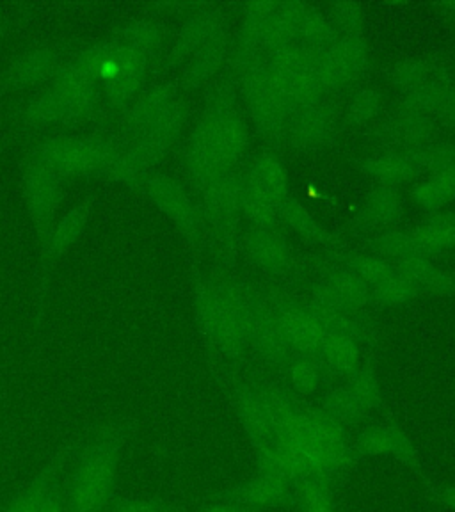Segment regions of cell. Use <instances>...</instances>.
I'll return each mask as SVG.
<instances>
[{
	"instance_id": "6da1fadb",
	"label": "cell",
	"mask_w": 455,
	"mask_h": 512,
	"mask_svg": "<svg viewBox=\"0 0 455 512\" xmlns=\"http://www.w3.org/2000/svg\"><path fill=\"white\" fill-rule=\"evenodd\" d=\"M130 436L128 422H111L73 448V468L64 484L66 511L104 512L114 496L121 457Z\"/></svg>"
},
{
	"instance_id": "7a4b0ae2",
	"label": "cell",
	"mask_w": 455,
	"mask_h": 512,
	"mask_svg": "<svg viewBox=\"0 0 455 512\" xmlns=\"http://www.w3.org/2000/svg\"><path fill=\"white\" fill-rule=\"evenodd\" d=\"M246 296L248 288L232 281L208 285L198 296L201 331L208 344L228 360H240L249 349Z\"/></svg>"
},
{
	"instance_id": "3957f363",
	"label": "cell",
	"mask_w": 455,
	"mask_h": 512,
	"mask_svg": "<svg viewBox=\"0 0 455 512\" xmlns=\"http://www.w3.org/2000/svg\"><path fill=\"white\" fill-rule=\"evenodd\" d=\"M267 72L290 111L303 105L317 104L320 98H324L313 79L308 57L294 43L281 45L269 52Z\"/></svg>"
},
{
	"instance_id": "277c9868",
	"label": "cell",
	"mask_w": 455,
	"mask_h": 512,
	"mask_svg": "<svg viewBox=\"0 0 455 512\" xmlns=\"http://www.w3.org/2000/svg\"><path fill=\"white\" fill-rule=\"evenodd\" d=\"M239 79L248 104L249 118L256 130L269 141H287L290 109L274 88L267 63L240 75Z\"/></svg>"
},
{
	"instance_id": "5b68a950",
	"label": "cell",
	"mask_w": 455,
	"mask_h": 512,
	"mask_svg": "<svg viewBox=\"0 0 455 512\" xmlns=\"http://www.w3.org/2000/svg\"><path fill=\"white\" fill-rule=\"evenodd\" d=\"M246 326H248L249 349L272 367L285 370L290 360L296 356L292 345L288 344L280 320L272 310L269 301L248 290L246 296Z\"/></svg>"
},
{
	"instance_id": "8992f818",
	"label": "cell",
	"mask_w": 455,
	"mask_h": 512,
	"mask_svg": "<svg viewBox=\"0 0 455 512\" xmlns=\"http://www.w3.org/2000/svg\"><path fill=\"white\" fill-rule=\"evenodd\" d=\"M210 498L242 505L249 512L265 509H285L294 505V484L280 475L256 472L253 479L242 482L235 488L226 489Z\"/></svg>"
},
{
	"instance_id": "52a82bcc",
	"label": "cell",
	"mask_w": 455,
	"mask_h": 512,
	"mask_svg": "<svg viewBox=\"0 0 455 512\" xmlns=\"http://www.w3.org/2000/svg\"><path fill=\"white\" fill-rule=\"evenodd\" d=\"M336 96H324L317 104L296 107L288 114L287 141L304 150H315L329 143L335 128Z\"/></svg>"
},
{
	"instance_id": "ba28073f",
	"label": "cell",
	"mask_w": 455,
	"mask_h": 512,
	"mask_svg": "<svg viewBox=\"0 0 455 512\" xmlns=\"http://www.w3.org/2000/svg\"><path fill=\"white\" fill-rule=\"evenodd\" d=\"M269 304L276 312L281 329L294 352L319 358L320 345L326 335V329L308 310V306L281 297H272Z\"/></svg>"
},
{
	"instance_id": "9c48e42d",
	"label": "cell",
	"mask_w": 455,
	"mask_h": 512,
	"mask_svg": "<svg viewBox=\"0 0 455 512\" xmlns=\"http://www.w3.org/2000/svg\"><path fill=\"white\" fill-rule=\"evenodd\" d=\"M354 456L360 461L361 457L388 456L399 459L400 463L409 466L413 472L422 477V461L416 452L413 441L399 425L386 424L370 427L360 432L354 443Z\"/></svg>"
},
{
	"instance_id": "30bf717a",
	"label": "cell",
	"mask_w": 455,
	"mask_h": 512,
	"mask_svg": "<svg viewBox=\"0 0 455 512\" xmlns=\"http://www.w3.org/2000/svg\"><path fill=\"white\" fill-rule=\"evenodd\" d=\"M425 171V146L383 150L372 153L363 162V173L374 180L379 187L395 189L397 185L408 184Z\"/></svg>"
},
{
	"instance_id": "8fae6325",
	"label": "cell",
	"mask_w": 455,
	"mask_h": 512,
	"mask_svg": "<svg viewBox=\"0 0 455 512\" xmlns=\"http://www.w3.org/2000/svg\"><path fill=\"white\" fill-rule=\"evenodd\" d=\"M203 128L219 160L232 171L248 150V125L237 112L223 116H208Z\"/></svg>"
},
{
	"instance_id": "7c38bea8",
	"label": "cell",
	"mask_w": 455,
	"mask_h": 512,
	"mask_svg": "<svg viewBox=\"0 0 455 512\" xmlns=\"http://www.w3.org/2000/svg\"><path fill=\"white\" fill-rule=\"evenodd\" d=\"M233 406L240 424L248 432L253 448L269 447L272 443V425L264 400L253 381L235 383L232 390Z\"/></svg>"
},
{
	"instance_id": "4fadbf2b",
	"label": "cell",
	"mask_w": 455,
	"mask_h": 512,
	"mask_svg": "<svg viewBox=\"0 0 455 512\" xmlns=\"http://www.w3.org/2000/svg\"><path fill=\"white\" fill-rule=\"evenodd\" d=\"M72 447H64L52 457L40 472L32 477L31 482L20 489L2 512H38L43 502L47 500L48 493L56 486L59 480L63 479L66 461L73 454Z\"/></svg>"
},
{
	"instance_id": "5bb4252c",
	"label": "cell",
	"mask_w": 455,
	"mask_h": 512,
	"mask_svg": "<svg viewBox=\"0 0 455 512\" xmlns=\"http://www.w3.org/2000/svg\"><path fill=\"white\" fill-rule=\"evenodd\" d=\"M207 216L219 230H232L239 221L240 175L226 171L214 184L205 189Z\"/></svg>"
},
{
	"instance_id": "9a60e30c",
	"label": "cell",
	"mask_w": 455,
	"mask_h": 512,
	"mask_svg": "<svg viewBox=\"0 0 455 512\" xmlns=\"http://www.w3.org/2000/svg\"><path fill=\"white\" fill-rule=\"evenodd\" d=\"M361 342L342 331H326L320 345L319 360L331 377L349 379L363 365Z\"/></svg>"
},
{
	"instance_id": "2e32d148",
	"label": "cell",
	"mask_w": 455,
	"mask_h": 512,
	"mask_svg": "<svg viewBox=\"0 0 455 512\" xmlns=\"http://www.w3.org/2000/svg\"><path fill=\"white\" fill-rule=\"evenodd\" d=\"M248 253L262 271L269 274H285L292 264V251L287 240L276 228L258 230L253 228L246 239Z\"/></svg>"
},
{
	"instance_id": "e0dca14e",
	"label": "cell",
	"mask_w": 455,
	"mask_h": 512,
	"mask_svg": "<svg viewBox=\"0 0 455 512\" xmlns=\"http://www.w3.org/2000/svg\"><path fill=\"white\" fill-rule=\"evenodd\" d=\"M336 73L342 80V86L354 84L363 79L368 70V48L365 40L358 36H338L331 48Z\"/></svg>"
},
{
	"instance_id": "ac0fdd59",
	"label": "cell",
	"mask_w": 455,
	"mask_h": 512,
	"mask_svg": "<svg viewBox=\"0 0 455 512\" xmlns=\"http://www.w3.org/2000/svg\"><path fill=\"white\" fill-rule=\"evenodd\" d=\"M249 180L264 192L269 200L280 205L288 194V173L276 155L272 153H260L248 169Z\"/></svg>"
},
{
	"instance_id": "d6986e66",
	"label": "cell",
	"mask_w": 455,
	"mask_h": 512,
	"mask_svg": "<svg viewBox=\"0 0 455 512\" xmlns=\"http://www.w3.org/2000/svg\"><path fill=\"white\" fill-rule=\"evenodd\" d=\"M283 372L287 374L290 390L299 397H312L322 392L331 377L319 358L304 354H296Z\"/></svg>"
},
{
	"instance_id": "ffe728a7",
	"label": "cell",
	"mask_w": 455,
	"mask_h": 512,
	"mask_svg": "<svg viewBox=\"0 0 455 512\" xmlns=\"http://www.w3.org/2000/svg\"><path fill=\"white\" fill-rule=\"evenodd\" d=\"M240 214L258 230H271L280 224L278 205L269 200L248 175H240Z\"/></svg>"
},
{
	"instance_id": "44dd1931",
	"label": "cell",
	"mask_w": 455,
	"mask_h": 512,
	"mask_svg": "<svg viewBox=\"0 0 455 512\" xmlns=\"http://www.w3.org/2000/svg\"><path fill=\"white\" fill-rule=\"evenodd\" d=\"M395 267L415 283L418 292H425L431 296H448L455 292L454 276L432 264L431 258H420L415 262L395 265Z\"/></svg>"
},
{
	"instance_id": "7402d4cb",
	"label": "cell",
	"mask_w": 455,
	"mask_h": 512,
	"mask_svg": "<svg viewBox=\"0 0 455 512\" xmlns=\"http://www.w3.org/2000/svg\"><path fill=\"white\" fill-rule=\"evenodd\" d=\"M402 216V200L399 192L390 187H377L368 194L363 207V219L377 230H392Z\"/></svg>"
},
{
	"instance_id": "603a6c76",
	"label": "cell",
	"mask_w": 455,
	"mask_h": 512,
	"mask_svg": "<svg viewBox=\"0 0 455 512\" xmlns=\"http://www.w3.org/2000/svg\"><path fill=\"white\" fill-rule=\"evenodd\" d=\"M319 409L347 429L354 425H360L368 415L365 406L352 395L351 390L345 384L331 388L324 393L320 397Z\"/></svg>"
},
{
	"instance_id": "cb8c5ba5",
	"label": "cell",
	"mask_w": 455,
	"mask_h": 512,
	"mask_svg": "<svg viewBox=\"0 0 455 512\" xmlns=\"http://www.w3.org/2000/svg\"><path fill=\"white\" fill-rule=\"evenodd\" d=\"M413 235L427 255L455 248V212L431 214L416 226Z\"/></svg>"
},
{
	"instance_id": "d4e9b609",
	"label": "cell",
	"mask_w": 455,
	"mask_h": 512,
	"mask_svg": "<svg viewBox=\"0 0 455 512\" xmlns=\"http://www.w3.org/2000/svg\"><path fill=\"white\" fill-rule=\"evenodd\" d=\"M191 171L194 180L203 189H208L210 185L216 182L217 178H221L226 171H230V169L224 168L223 162L219 160L216 152H214L203 125L196 132L194 141H192Z\"/></svg>"
},
{
	"instance_id": "484cf974",
	"label": "cell",
	"mask_w": 455,
	"mask_h": 512,
	"mask_svg": "<svg viewBox=\"0 0 455 512\" xmlns=\"http://www.w3.org/2000/svg\"><path fill=\"white\" fill-rule=\"evenodd\" d=\"M379 256L386 258L393 265L408 264L420 258H431L427 255L420 242L413 233L399 232V230H384L376 239Z\"/></svg>"
},
{
	"instance_id": "4316f807",
	"label": "cell",
	"mask_w": 455,
	"mask_h": 512,
	"mask_svg": "<svg viewBox=\"0 0 455 512\" xmlns=\"http://www.w3.org/2000/svg\"><path fill=\"white\" fill-rule=\"evenodd\" d=\"M297 512H340L336 507L335 488L313 479L297 480L294 484V505Z\"/></svg>"
},
{
	"instance_id": "83f0119b",
	"label": "cell",
	"mask_w": 455,
	"mask_h": 512,
	"mask_svg": "<svg viewBox=\"0 0 455 512\" xmlns=\"http://www.w3.org/2000/svg\"><path fill=\"white\" fill-rule=\"evenodd\" d=\"M418 294L420 292L415 283L397 267H393L390 274H386L383 280L370 288L372 303L379 306H402V304L411 303Z\"/></svg>"
},
{
	"instance_id": "f1b7e54d",
	"label": "cell",
	"mask_w": 455,
	"mask_h": 512,
	"mask_svg": "<svg viewBox=\"0 0 455 512\" xmlns=\"http://www.w3.org/2000/svg\"><path fill=\"white\" fill-rule=\"evenodd\" d=\"M278 214H280V223L287 224L304 239L317 242L326 237L322 226L315 221V217L308 212V208L304 207L303 203L292 194H288L287 198L278 205Z\"/></svg>"
},
{
	"instance_id": "f546056e",
	"label": "cell",
	"mask_w": 455,
	"mask_h": 512,
	"mask_svg": "<svg viewBox=\"0 0 455 512\" xmlns=\"http://www.w3.org/2000/svg\"><path fill=\"white\" fill-rule=\"evenodd\" d=\"M345 386L351 390L352 395L360 400L368 413L381 408L383 404V390L377 379L376 372L367 363H363L349 379H345Z\"/></svg>"
},
{
	"instance_id": "4dcf8cb0",
	"label": "cell",
	"mask_w": 455,
	"mask_h": 512,
	"mask_svg": "<svg viewBox=\"0 0 455 512\" xmlns=\"http://www.w3.org/2000/svg\"><path fill=\"white\" fill-rule=\"evenodd\" d=\"M434 79L431 68L418 59H406L395 64L392 70V82L402 96L422 88Z\"/></svg>"
},
{
	"instance_id": "1f68e13d",
	"label": "cell",
	"mask_w": 455,
	"mask_h": 512,
	"mask_svg": "<svg viewBox=\"0 0 455 512\" xmlns=\"http://www.w3.org/2000/svg\"><path fill=\"white\" fill-rule=\"evenodd\" d=\"M395 265L379 255L352 256L345 262L344 269L352 272L356 278H360L368 288L383 280L386 274L393 271Z\"/></svg>"
},
{
	"instance_id": "d6a6232c",
	"label": "cell",
	"mask_w": 455,
	"mask_h": 512,
	"mask_svg": "<svg viewBox=\"0 0 455 512\" xmlns=\"http://www.w3.org/2000/svg\"><path fill=\"white\" fill-rule=\"evenodd\" d=\"M383 111V96L372 88H358L349 98V116L354 123L365 125Z\"/></svg>"
},
{
	"instance_id": "836d02e7",
	"label": "cell",
	"mask_w": 455,
	"mask_h": 512,
	"mask_svg": "<svg viewBox=\"0 0 455 512\" xmlns=\"http://www.w3.org/2000/svg\"><path fill=\"white\" fill-rule=\"evenodd\" d=\"M328 18L338 36H358L363 27V11L354 2H336L329 8Z\"/></svg>"
},
{
	"instance_id": "e575fe53",
	"label": "cell",
	"mask_w": 455,
	"mask_h": 512,
	"mask_svg": "<svg viewBox=\"0 0 455 512\" xmlns=\"http://www.w3.org/2000/svg\"><path fill=\"white\" fill-rule=\"evenodd\" d=\"M413 200H415L418 207L425 210V212H431V214L440 212L441 208L450 203L443 185L434 176L425 178L420 184H416L413 187Z\"/></svg>"
},
{
	"instance_id": "d590c367",
	"label": "cell",
	"mask_w": 455,
	"mask_h": 512,
	"mask_svg": "<svg viewBox=\"0 0 455 512\" xmlns=\"http://www.w3.org/2000/svg\"><path fill=\"white\" fill-rule=\"evenodd\" d=\"M109 512H189L184 507L166 504L159 500H146V498H127V496L114 495L107 505Z\"/></svg>"
},
{
	"instance_id": "8d00e7d4",
	"label": "cell",
	"mask_w": 455,
	"mask_h": 512,
	"mask_svg": "<svg viewBox=\"0 0 455 512\" xmlns=\"http://www.w3.org/2000/svg\"><path fill=\"white\" fill-rule=\"evenodd\" d=\"M425 169L431 171L432 176L455 173V144H427Z\"/></svg>"
},
{
	"instance_id": "74e56055",
	"label": "cell",
	"mask_w": 455,
	"mask_h": 512,
	"mask_svg": "<svg viewBox=\"0 0 455 512\" xmlns=\"http://www.w3.org/2000/svg\"><path fill=\"white\" fill-rule=\"evenodd\" d=\"M436 121H441L448 127H455V77H447Z\"/></svg>"
},
{
	"instance_id": "f35d334b",
	"label": "cell",
	"mask_w": 455,
	"mask_h": 512,
	"mask_svg": "<svg viewBox=\"0 0 455 512\" xmlns=\"http://www.w3.org/2000/svg\"><path fill=\"white\" fill-rule=\"evenodd\" d=\"M132 68V64L128 63V59H102L100 63H96L95 72L102 77V79H118L127 75L128 70Z\"/></svg>"
},
{
	"instance_id": "ab89813d",
	"label": "cell",
	"mask_w": 455,
	"mask_h": 512,
	"mask_svg": "<svg viewBox=\"0 0 455 512\" xmlns=\"http://www.w3.org/2000/svg\"><path fill=\"white\" fill-rule=\"evenodd\" d=\"M38 512H68L66 511V495H64L63 479L57 482L52 491L48 493L47 500L41 505Z\"/></svg>"
},
{
	"instance_id": "60d3db41",
	"label": "cell",
	"mask_w": 455,
	"mask_h": 512,
	"mask_svg": "<svg viewBox=\"0 0 455 512\" xmlns=\"http://www.w3.org/2000/svg\"><path fill=\"white\" fill-rule=\"evenodd\" d=\"M198 512H249L242 505L232 504V502H224V500H216L210 498L207 505H203Z\"/></svg>"
},
{
	"instance_id": "b9f144b4",
	"label": "cell",
	"mask_w": 455,
	"mask_h": 512,
	"mask_svg": "<svg viewBox=\"0 0 455 512\" xmlns=\"http://www.w3.org/2000/svg\"><path fill=\"white\" fill-rule=\"evenodd\" d=\"M432 500L438 504L445 505L448 509L455 511V488L434 489L431 493Z\"/></svg>"
}]
</instances>
